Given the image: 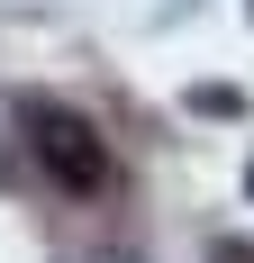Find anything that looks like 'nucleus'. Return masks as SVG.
I'll use <instances>...</instances> for the list:
<instances>
[{
    "mask_svg": "<svg viewBox=\"0 0 254 263\" xmlns=\"http://www.w3.org/2000/svg\"><path fill=\"white\" fill-rule=\"evenodd\" d=\"M191 109H209V118H236V109H245V100H236L227 82H200V91H191Z\"/></svg>",
    "mask_w": 254,
    "mask_h": 263,
    "instance_id": "f03ea898",
    "label": "nucleus"
},
{
    "mask_svg": "<svg viewBox=\"0 0 254 263\" xmlns=\"http://www.w3.org/2000/svg\"><path fill=\"white\" fill-rule=\"evenodd\" d=\"M27 155L46 163L73 200L109 191V145H100V127H91V118H73V109H27Z\"/></svg>",
    "mask_w": 254,
    "mask_h": 263,
    "instance_id": "f257e3e1",
    "label": "nucleus"
}]
</instances>
